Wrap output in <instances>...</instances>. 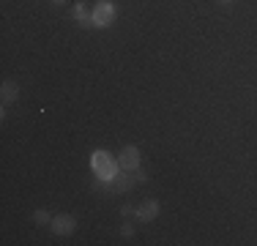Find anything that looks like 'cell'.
Instances as JSON below:
<instances>
[{"mask_svg":"<svg viewBox=\"0 0 257 246\" xmlns=\"http://www.w3.org/2000/svg\"><path fill=\"white\" fill-rule=\"evenodd\" d=\"M90 167H93L96 175H99L101 181L107 183V181H112V178L118 175L120 164H118V159H112L107 151H96V153H93V159H90Z\"/></svg>","mask_w":257,"mask_h":246,"instance_id":"obj_1","label":"cell"},{"mask_svg":"<svg viewBox=\"0 0 257 246\" xmlns=\"http://www.w3.org/2000/svg\"><path fill=\"white\" fill-rule=\"evenodd\" d=\"M90 17H93V28H109L115 22V6L101 0V3L93 6V14Z\"/></svg>","mask_w":257,"mask_h":246,"instance_id":"obj_2","label":"cell"},{"mask_svg":"<svg viewBox=\"0 0 257 246\" xmlns=\"http://www.w3.org/2000/svg\"><path fill=\"white\" fill-rule=\"evenodd\" d=\"M140 162H143V156H140L137 145H126L123 151L118 153V164H120V170H126V172L140 170Z\"/></svg>","mask_w":257,"mask_h":246,"instance_id":"obj_3","label":"cell"},{"mask_svg":"<svg viewBox=\"0 0 257 246\" xmlns=\"http://www.w3.org/2000/svg\"><path fill=\"white\" fill-rule=\"evenodd\" d=\"M50 227H52V232H58V235H71V232L77 230V219L71 216V213H58V216H52Z\"/></svg>","mask_w":257,"mask_h":246,"instance_id":"obj_4","label":"cell"},{"mask_svg":"<svg viewBox=\"0 0 257 246\" xmlns=\"http://www.w3.org/2000/svg\"><path fill=\"white\" fill-rule=\"evenodd\" d=\"M134 181H137V178H132L128 175V172L123 170V172H118V175L112 178V181H107V189L112 194H118V192H128V189L134 186Z\"/></svg>","mask_w":257,"mask_h":246,"instance_id":"obj_5","label":"cell"},{"mask_svg":"<svg viewBox=\"0 0 257 246\" xmlns=\"http://www.w3.org/2000/svg\"><path fill=\"white\" fill-rule=\"evenodd\" d=\"M159 211H162V205H159L156 200H145L143 205H137V208H134L137 219H143V221H154V219L159 216Z\"/></svg>","mask_w":257,"mask_h":246,"instance_id":"obj_6","label":"cell"},{"mask_svg":"<svg viewBox=\"0 0 257 246\" xmlns=\"http://www.w3.org/2000/svg\"><path fill=\"white\" fill-rule=\"evenodd\" d=\"M0 96H3V104L17 101V96H20V88H17V82L6 79V82H3V88H0Z\"/></svg>","mask_w":257,"mask_h":246,"instance_id":"obj_7","label":"cell"},{"mask_svg":"<svg viewBox=\"0 0 257 246\" xmlns=\"http://www.w3.org/2000/svg\"><path fill=\"white\" fill-rule=\"evenodd\" d=\"M74 17H77V20L85 25V28H93V17L88 14V9H85L82 3H79V6H74Z\"/></svg>","mask_w":257,"mask_h":246,"instance_id":"obj_8","label":"cell"},{"mask_svg":"<svg viewBox=\"0 0 257 246\" xmlns=\"http://www.w3.org/2000/svg\"><path fill=\"white\" fill-rule=\"evenodd\" d=\"M33 219H36V224H50V221H52V216L44 211V208H39V211L33 213Z\"/></svg>","mask_w":257,"mask_h":246,"instance_id":"obj_9","label":"cell"},{"mask_svg":"<svg viewBox=\"0 0 257 246\" xmlns=\"http://www.w3.org/2000/svg\"><path fill=\"white\" fill-rule=\"evenodd\" d=\"M120 232H123L126 238H132V235H134V227H132V224H123V230H120Z\"/></svg>","mask_w":257,"mask_h":246,"instance_id":"obj_10","label":"cell"},{"mask_svg":"<svg viewBox=\"0 0 257 246\" xmlns=\"http://www.w3.org/2000/svg\"><path fill=\"white\" fill-rule=\"evenodd\" d=\"M134 178H137V181H145V178H148V175H145L143 170H134Z\"/></svg>","mask_w":257,"mask_h":246,"instance_id":"obj_11","label":"cell"},{"mask_svg":"<svg viewBox=\"0 0 257 246\" xmlns=\"http://www.w3.org/2000/svg\"><path fill=\"white\" fill-rule=\"evenodd\" d=\"M50 3H55V6H63V3H66V0H50Z\"/></svg>","mask_w":257,"mask_h":246,"instance_id":"obj_12","label":"cell"},{"mask_svg":"<svg viewBox=\"0 0 257 246\" xmlns=\"http://www.w3.org/2000/svg\"><path fill=\"white\" fill-rule=\"evenodd\" d=\"M222 3H224V6H230V3H235V0H222Z\"/></svg>","mask_w":257,"mask_h":246,"instance_id":"obj_13","label":"cell"}]
</instances>
